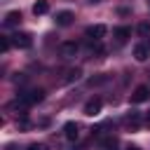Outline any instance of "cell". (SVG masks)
<instances>
[{"mask_svg": "<svg viewBox=\"0 0 150 150\" xmlns=\"http://www.w3.org/2000/svg\"><path fill=\"white\" fill-rule=\"evenodd\" d=\"M2 23H5L7 28H14V26H19V23H21V12H19V9H12V12H7Z\"/></svg>", "mask_w": 150, "mask_h": 150, "instance_id": "obj_10", "label": "cell"}, {"mask_svg": "<svg viewBox=\"0 0 150 150\" xmlns=\"http://www.w3.org/2000/svg\"><path fill=\"white\" fill-rule=\"evenodd\" d=\"M80 75H82V70H80V68H68L61 82H63V84H68V82H75V80H77Z\"/></svg>", "mask_w": 150, "mask_h": 150, "instance_id": "obj_14", "label": "cell"}, {"mask_svg": "<svg viewBox=\"0 0 150 150\" xmlns=\"http://www.w3.org/2000/svg\"><path fill=\"white\" fill-rule=\"evenodd\" d=\"M63 136H66L68 141H77V136H80L77 122H66V124H63Z\"/></svg>", "mask_w": 150, "mask_h": 150, "instance_id": "obj_9", "label": "cell"}, {"mask_svg": "<svg viewBox=\"0 0 150 150\" xmlns=\"http://www.w3.org/2000/svg\"><path fill=\"white\" fill-rule=\"evenodd\" d=\"M9 40H12V45L19 47V49H28V47L33 45V35H30V33H14Z\"/></svg>", "mask_w": 150, "mask_h": 150, "instance_id": "obj_4", "label": "cell"}, {"mask_svg": "<svg viewBox=\"0 0 150 150\" xmlns=\"http://www.w3.org/2000/svg\"><path fill=\"white\" fill-rule=\"evenodd\" d=\"M136 33H138L141 38H150V21H141V23L136 26Z\"/></svg>", "mask_w": 150, "mask_h": 150, "instance_id": "obj_15", "label": "cell"}, {"mask_svg": "<svg viewBox=\"0 0 150 150\" xmlns=\"http://www.w3.org/2000/svg\"><path fill=\"white\" fill-rule=\"evenodd\" d=\"M49 12V2L47 0H38L35 5H33V14L35 16H42V14H47Z\"/></svg>", "mask_w": 150, "mask_h": 150, "instance_id": "obj_13", "label": "cell"}, {"mask_svg": "<svg viewBox=\"0 0 150 150\" xmlns=\"http://www.w3.org/2000/svg\"><path fill=\"white\" fill-rule=\"evenodd\" d=\"M77 52H80V45H77V42H63V45L59 47V56H61L63 61L75 59V56H77Z\"/></svg>", "mask_w": 150, "mask_h": 150, "instance_id": "obj_1", "label": "cell"}, {"mask_svg": "<svg viewBox=\"0 0 150 150\" xmlns=\"http://www.w3.org/2000/svg\"><path fill=\"white\" fill-rule=\"evenodd\" d=\"M98 150H120V141L115 136H105L101 143H98Z\"/></svg>", "mask_w": 150, "mask_h": 150, "instance_id": "obj_12", "label": "cell"}, {"mask_svg": "<svg viewBox=\"0 0 150 150\" xmlns=\"http://www.w3.org/2000/svg\"><path fill=\"white\" fill-rule=\"evenodd\" d=\"M112 38H115L117 42H127V38H131V28H129V26H117V28L112 30Z\"/></svg>", "mask_w": 150, "mask_h": 150, "instance_id": "obj_11", "label": "cell"}, {"mask_svg": "<svg viewBox=\"0 0 150 150\" xmlns=\"http://www.w3.org/2000/svg\"><path fill=\"white\" fill-rule=\"evenodd\" d=\"M84 33H87V38H89L91 42H101V40L105 38V33H108V28H105L103 23H94V26H89V28H87Z\"/></svg>", "mask_w": 150, "mask_h": 150, "instance_id": "obj_3", "label": "cell"}, {"mask_svg": "<svg viewBox=\"0 0 150 150\" xmlns=\"http://www.w3.org/2000/svg\"><path fill=\"white\" fill-rule=\"evenodd\" d=\"M73 19H75V14H73V12H68V9H61V12H56V16H54L56 26H70V23H73Z\"/></svg>", "mask_w": 150, "mask_h": 150, "instance_id": "obj_8", "label": "cell"}, {"mask_svg": "<svg viewBox=\"0 0 150 150\" xmlns=\"http://www.w3.org/2000/svg\"><path fill=\"white\" fill-rule=\"evenodd\" d=\"M89 2H94V5H96V2H101V0H89Z\"/></svg>", "mask_w": 150, "mask_h": 150, "instance_id": "obj_21", "label": "cell"}, {"mask_svg": "<svg viewBox=\"0 0 150 150\" xmlns=\"http://www.w3.org/2000/svg\"><path fill=\"white\" fill-rule=\"evenodd\" d=\"M124 122H127V124H131V127H136V124H138V122H141V115H138V112H134V110H131V112H129V115H127V117H124Z\"/></svg>", "mask_w": 150, "mask_h": 150, "instance_id": "obj_16", "label": "cell"}, {"mask_svg": "<svg viewBox=\"0 0 150 150\" xmlns=\"http://www.w3.org/2000/svg\"><path fill=\"white\" fill-rule=\"evenodd\" d=\"M9 47H12V40H9V38H0V52L5 54Z\"/></svg>", "mask_w": 150, "mask_h": 150, "instance_id": "obj_17", "label": "cell"}, {"mask_svg": "<svg viewBox=\"0 0 150 150\" xmlns=\"http://www.w3.org/2000/svg\"><path fill=\"white\" fill-rule=\"evenodd\" d=\"M145 124H148V127H150V110H148V112H145Z\"/></svg>", "mask_w": 150, "mask_h": 150, "instance_id": "obj_19", "label": "cell"}, {"mask_svg": "<svg viewBox=\"0 0 150 150\" xmlns=\"http://www.w3.org/2000/svg\"><path fill=\"white\" fill-rule=\"evenodd\" d=\"M148 98H150V87H145V84H141L131 91V103H143Z\"/></svg>", "mask_w": 150, "mask_h": 150, "instance_id": "obj_6", "label": "cell"}, {"mask_svg": "<svg viewBox=\"0 0 150 150\" xmlns=\"http://www.w3.org/2000/svg\"><path fill=\"white\" fill-rule=\"evenodd\" d=\"M101 108H103V101H101V98H89V101L84 103V115H87V117H96V115L101 112Z\"/></svg>", "mask_w": 150, "mask_h": 150, "instance_id": "obj_5", "label": "cell"}, {"mask_svg": "<svg viewBox=\"0 0 150 150\" xmlns=\"http://www.w3.org/2000/svg\"><path fill=\"white\" fill-rule=\"evenodd\" d=\"M127 150H141V148H138V145H129Z\"/></svg>", "mask_w": 150, "mask_h": 150, "instance_id": "obj_20", "label": "cell"}, {"mask_svg": "<svg viewBox=\"0 0 150 150\" xmlns=\"http://www.w3.org/2000/svg\"><path fill=\"white\" fill-rule=\"evenodd\" d=\"M19 98H21L26 105H35V103H40V101L45 98V91H42V89H28V91L19 94Z\"/></svg>", "mask_w": 150, "mask_h": 150, "instance_id": "obj_2", "label": "cell"}, {"mask_svg": "<svg viewBox=\"0 0 150 150\" xmlns=\"http://www.w3.org/2000/svg\"><path fill=\"white\" fill-rule=\"evenodd\" d=\"M148 56H150V42H138L134 47V59L143 63V61H148Z\"/></svg>", "mask_w": 150, "mask_h": 150, "instance_id": "obj_7", "label": "cell"}, {"mask_svg": "<svg viewBox=\"0 0 150 150\" xmlns=\"http://www.w3.org/2000/svg\"><path fill=\"white\" fill-rule=\"evenodd\" d=\"M28 150H49V148H47L45 143H30V145H28Z\"/></svg>", "mask_w": 150, "mask_h": 150, "instance_id": "obj_18", "label": "cell"}]
</instances>
